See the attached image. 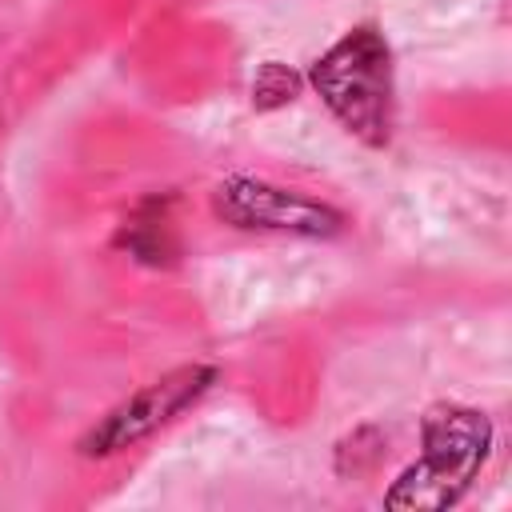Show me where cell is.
<instances>
[{"label":"cell","mask_w":512,"mask_h":512,"mask_svg":"<svg viewBox=\"0 0 512 512\" xmlns=\"http://www.w3.org/2000/svg\"><path fill=\"white\" fill-rule=\"evenodd\" d=\"M380 448H384V436H380L376 428H360V432H352V436L340 440V448H336V472H340V476L368 472V468L376 464Z\"/></svg>","instance_id":"cell-7"},{"label":"cell","mask_w":512,"mask_h":512,"mask_svg":"<svg viewBox=\"0 0 512 512\" xmlns=\"http://www.w3.org/2000/svg\"><path fill=\"white\" fill-rule=\"evenodd\" d=\"M312 88L356 140L372 148L392 140V52L372 24L352 28L312 64Z\"/></svg>","instance_id":"cell-2"},{"label":"cell","mask_w":512,"mask_h":512,"mask_svg":"<svg viewBox=\"0 0 512 512\" xmlns=\"http://www.w3.org/2000/svg\"><path fill=\"white\" fill-rule=\"evenodd\" d=\"M300 84H304V80H300L288 64L268 60V64L256 68V80H252V104H256L260 112L280 108V104H288V100L300 96Z\"/></svg>","instance_id":"cell-6"},{"label":"cell","mask_w":512,"mask_h":512,"mask_svg":"<svg viewBox=\"0 0 512 512\" xmlns=\"http://www.w3.org/2000/svg\"><path fill=\"white\" fill-rule=\"evenodd\" d=\"M216 380V368H204V364H184L168 376H160L156 384L140 388L136 396H128L120 408H112L84 440H80V452L84 456H112L136 440H144L148 432H156L160 424H168L180 408H188L196 396L208 392V384Z\"/></svg>","instance_id":"cell-3"},{"label":"cell","mask_w":512,"mask_h":512,"mask_svg":"<svg viewBox=\"0 0 512 512\" xmlns=\"http://www.w3.org/2000/svg\"><path fill=\"white\" fill-rule=\"evenodd\" d=\"M120 244L128 248V256H136L140 264H172L176 256V240H172V220H168V196H152L144 200L120 228Z\"/></svg>","instance_id":"cell-5"},{"label":"cell","mask_w":512,"mask_h":512,"mask_svg":"<svg viewBox=\"0 0 512 512\" xmlns=\"http://www.w3.org/2000/svg\"><path fill=\"white\" fill-rule=\"evenodd\" d=\"M216 212L236 228H264V232H292V236H336L344 216L320 200L300 192H284L264 180L232 176L216 188Z\"/></svg>","instance_id":"cell-4"},{"label":"cell","mask_w":512,"mask_h":512,"mask_svg":"<svg viewBox=\"0 0 512 512\" xmlns=\"http://www.w3.org/2000/svg\"><path fill=\"white\" fill-rule=\"evenodd\" d=\"M492 448V424L476 408L436 404L424 416V452L388 488L384 504L396 512H440L456 504Z\"/></svg>","instance_id":"cell-1"}]
</instances>
